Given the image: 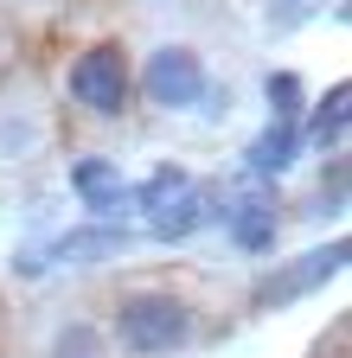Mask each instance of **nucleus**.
<instances>
[{"instance_id":"1","label":"nucleus","mask_w":352,"mask_h":358,"mask_svg":"<svg viewBox=\"0 0 352 358\" xmlns=\"http://www.w3.org/2000/svg\"><path fill=\"white\" fill-rule=\"evenodd\" d=\"M109 333L122 339V352L160 358V352H180V345L192 339V307H186L180 294H167V288H135V294L115 301Z\"/></svg>"},{"instance_id":"2","label":"nucleus","mask_w":352,"mask_h":358,"mask_svg":"<svg viewBox=\"0 0 352 358\" xmlns=\"http://www.w3.org/2000/svg\"><path fill=\"white\" fill-rule=\"evenodd\" d=\"M71 103L97 109V115H122L128 109V90H135V77H128V58L122 45H90L77 64H71Z\"/></svg>"},{"instance_id":"3","label":"nucleus","mask_w":352,"mask_h":358,"mask_svg":"<svg viewBox=\"0 0 352 358\" xmlns=\"http://www.w3.org/2000/svg\"><path fill=\"white\" fill-rule=\"evenodd\" d=\"M346 237H333L327 250H307V256H295L288 268H269L256 288H250V307H288V301H301L307 288H321V282H333L339 268H346Z\"/></svg>"},{"instance_id":"4","label":"nucleus","mask_w":352,"mask_h":358,"mask_svg":"<svg viewBox=\"0 0 352 358\" xmlns=\"http://www.w3.org/2000/svg\"><path fill=\"white\" fill-rule=\"evenodd\" d=\"M141 90H148V103L154 109H192L205 103V64L192 45H160V52L148 58L141 71Z\"/></svg>"},{"instance_id":"5","label":"nucleus","mask_w":352,"mask_h":358,"mask_svg":"<svg viewBox=\"0 0 352 358\" xmlns=\"http://www.w3.org/2000/svg\"><path fill=\"white\" fill-rule=\"evenodd\" d=\"M225 231H231V243H237V250L262 256V250L276 243V192H262V186L237 192V199L225 205Z\"/></svg>"},{"instance_id":"6","label":"nucleus","mask_w":352,"mask_h":358,"mask_svg":"<svg viewBox=\"0 0 352 358\" xmlns=\"http://www.w3.org/2000/svg\"><path fill=\"white\" fill-rule=\"evenodd\" d=\"M71 186H77V199H83V211L90 217H115L122 205H135V186L122 179V166H109V160H77L71 166Z\"/></svg>"},{"instance_id":"7","label":"nucleus","mask_w":352,"mask_h":358,"mask_svg":"<svg viewBox=\"0 0 352 358\" xmlns=\"http://www.w3.org/2000/svg\"><path fill=\"white\" fill-rule=\"evenodd\" d=\"M128 243H135V237H128L122 231V224H83V231H71V237H58L52 250H38V262H97V256H122Z\"/></svg>"},{"instance_id":"8","label":"nucleus","mask_w":352,"mask_h":358,"mask_svg":"<svg viewBox=\"0 0 352 358\" xmlns=\"http://www.w3.org/2000/svg\"><path fill=\"white\" fill-rule=\"evenodd\" d=\"M295 154H301V122H269V128H262L256 134V141H250V173L256 179H276V173H288L295 166Z\"/></svg>"},{"instance_id":"9","label":"nucleus","mask_w":352,"mask_h":358,"mask_svg":"<svg viewBox=\"0 0 352 358\" xmlns=\"http://www.w3.org/2000/svg\"><path fill=\"white\" fill-rule=\"evenodd\" d=\"M205 217H211L205 192H199V186H186V192L173 199L167 211H154V237H160V243H180V237H192V231H199Z\"/></svg>"},{"instance_id":"10","label":"nucleus","mask_w":352,"mask_h":358,"mask_svg":"<svg viewBox=\"0 0 352 358\" xmlns=\"http://www.w3.org/2000/svg\"><path fill=\"white\" fill-rule=\"evenodd\" d=\"M346 103H352V83H333L314 103V115H307V141L314 148H339L346 141Z\"/></svg>"},{"instance_id":"11","label":"nucleus","mask_w":352,"mask_h":358,"mask_svg":"<svg viewBox=\"0 0 352 358\" xmlns=\"http://www.w3.org/2000/svg\"><path fill=\"white\" fill-rule=\"evenodd\" d=\"M186 186H192V173H186V166H160V173L148 179V186L135 192V205H141V211H167L173 199L186 192Z\"/></svg>"},{"instance_id":"12","label":"nucleus","mask_w":352,"mask_h":358,"mask_svg":"<svg viewBox=\"0 0 352 358\" xmlns=\"http://www.w3.org/2000/svg\"><path fill=\"white\" fill-rule=\"evenodd\" d=\"M262 96H269V122H301V77L295 71H269Z\"/></svg>"},{"instance_id":"13","label":"nucleus","mask_w":352,"mask_h":358,"mask_svg":"<svg viewBox=\"0 0 352 358\" xmlns=\"http://www.w3.org/2000/svg\"><path fill=\"white\" fill-rule=\"evenodd\" d=\"M52 358H97V333H90V327H71V333H58Z\"/></svg>"}]
</instances>
